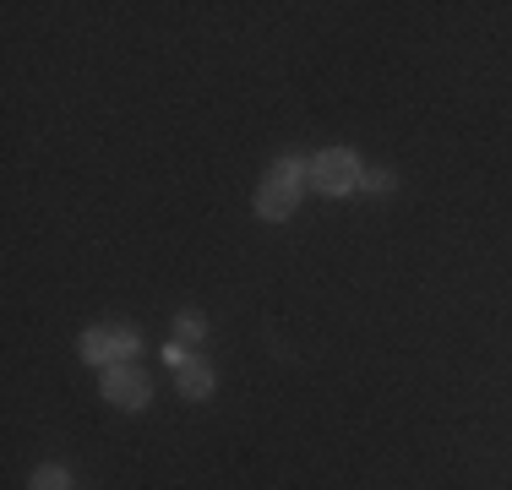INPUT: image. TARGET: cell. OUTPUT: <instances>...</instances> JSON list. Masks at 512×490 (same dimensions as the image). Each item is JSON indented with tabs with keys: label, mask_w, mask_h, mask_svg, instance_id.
I'll return each instance as SVG.
<instances>
[{
	"label": "cell",
	"mask_w": 512,
	"mask_h": 490,
	"mask_svg": "<svg viewBox=\"0 0 512 490\" xmlns=\"http://www.w3.org/2000/svg\"><path fill=\"white\" fill-rule=\"evenodd\" d=\"M28 490H71V474L60 469V463H44V469H33Z\"/></svg>",
	"instance_id": "6"
},
{
	"label": "cell",
	"mask_w": 512,
	"mask_h": 490,
	"mask_svg": "<svg viewBox=\"0 0 512 490\" xmlns=\"http://www.w3.org/2000/svg\"><path fill=\"white\" fill-rule=\"evenodd\" d=\"M360 180H365V169L349 147H327V153L311 158V186L322 196H349V191H360Z\"/></svg>",
	"instance_id": "2"
},
{
	"label": "cell",
	"mask_w": 512,
	"mask_h": 490,
	"mask_svg": "<svg viewBox=\"0 0 512 490\" xmlns=\"http://www.w3.org/2000/svg\"><path fill=\"white\" fill-rule=\"evenodd\" d=\"M164 360H169V365H175V371H180V365H186V360H191V354H186V349H180V343H169V349H164Z\"/></svg>",
	"instance_id": "9"
},
{
	"label": "cell",
	"mask_w": 512,
	"mask_h": 490,
	"mask_svg": "<svg viewBox=\"0 0 512 490\" xmlns=\"http://www.w3.org/2000/svg\"><path fill=\"white\" fill-rule=\"evenodd\" d=\"M137 327H88L82 333V360H93V365H120V360H131L137 354Z\"/></svg>",
	"instance_id": "4"
},
{
	"label": "cell",
	"mask_w": 512,
	"mask_h": 490,
	"mask_svg": "<svg viewBox=\"0 0 512 490\" xmlns=\"http://www.w3.org/2000/svg\"><path fill=\"white\" fill-rule=\"evenodd\" d=\"M175 333L186 338V343H197V338H207V322H202L197 311H180V316H175Z\"/></svg>",
	"instance_id": "7"
},
{
	"label": "cell",
	"mask_w": 512,
	"mask_h": 490,
	"mask_svg": "<svg viewBox=\"0 0 512 490\" xmlns=\"http://www.w3.org/2000/svg\"><path fill=\"white\" fill-rule=\"evenodd\" d=\"M175 387H180V398H191V403H207V398H213V387H218V382H213V365L191 354V360L175 371Z\"/></svg>",
	"instance_id": "5"
},
{
	"label": "cell",
	"mask_w": 512,
	"mask_h": 490,
	"mask_svg": "<svg viewBox=\"0 0 512 490\" xmlns=\"http://www.w3.org/2000/svg\"><path fill=\"white\" fill-rule=\"evenodd\" d=\"M148 398H153V382H148V371H142V365H131V360L104 365V403L137 414V409H148Z\"/></svg>",
	"instance_id": "3"
},
{
	"label": "cell",
	"mask_w": 512,
	"mask_h": 490,
	"mask_svg": "<svg viewBox=\"0 0 512 490\" xmlns=\"http://www.w3.org/2000/svg\"><path fill=\"white\" fill-rule=\"evenodd\" d=\"M311 186V164L306 158H278L273 169H267L262 191H256V213L267 218V224H278V218H289L300 207V191Z\"/></svg>",
	"instance_id": "1"
},
{
	"label": "cell",
	"mask_w": 512,
	"mask_h": 490,
	"mask_svg": "<svg viewBox=\"0 0 512 490\" xmlns=\"http://www.w3.org/2000/svg\"><path fill=\"white\" fill-rule=\"evenodd\" d=\"M398 186V175H393V169H365V180H360V191H393Z\"/></svg>",
	"instance_id": "8"
}]
</instances>
